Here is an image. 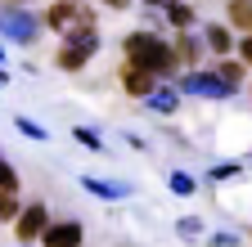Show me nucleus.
I'll list each match as a JSON object with an SVG mask.
<instances>
[{
	"label": "nucleus",
	"instance_id": "obj_1",
	"mask_svg": "<svg viewBox=\"0 0 252 247\" xmlns=\"http://www.w3.org/2000/svg\"><path fill=\"white\" fill-rule=\"evenodd\" d=\"M126 58H131L135 68L153 72V77H167L176 68V50L167 41H158L153 32H131V36H126Z\"/></svg>",
	"mask_w": 252,
	"mask_h": 247
},
{
	"label": "nucleus",
	"instance_id": "obj_2",
	"mask_svg": "<svg viewBox=\"0 0 252 247\" xmlns=\"http://www.w3.org/2000/svg\"><path fill=\"white\" fill-rule=\"evenodd\" d=\"M36 32H41L36 14H27L18 5H0V36H9L14 45H27V41H36Z\"/></svg>",
	"mask_w": 252,
	"mask_h": 247
},
{
	"label": "nucleus",
	"instance_id": "obj_3",
	"mask_svg": "<svg viewBox=\"0 0 252 247\" xmlns=\"http://www.w3.org/2000/svg\"><path fill=\"white\" fill-rule=\"evenodd\" d=\"M45 23L54 27V32H81V27H94V18H90V9L86 5H72V0H59V5H50V14H45Z\"/></svg>",
	"mask_w": 252,
	"mask_h": 247
},
{
	"label": "nucleus",
	"instance_id": "obj_4",
	"mask_svg": "<svg viewBox=\"0 0 252 247\" xmlns=\"http://www.w3.org/2000/svg\"><path fill=\"white\" fill-rule=\"evenodd\" d=\"M99 50V36H94V27H81V32H68V45H63V54H59V68H68V72H77L86 58Z\"/></svg>",
	"mask_w": 252,
	"mask_h": 247
},
{
	"label": "nucleus",
	"instance_id": "obj_5",
	"mask_svg": "<svg viewBox=\"0 0 252 247\" xmlns=\"http://www.w3.org/2000/svg\"><path fill=\"white\" fill-rule=\"evenodd\" d=\"M180 90H189V95H207V99H225L230 95V85L220 81L216 72H189V77H180Z\"/></svg>",
	"mask_w": 252,
	"mask_h": 247
},
{
	"label": "nucleus",
	"instance_id": "obj_6",
	"mask_svg": "<svg viewBox=\"0 0 252 247\" xmlns=\"http://www.w3.org/2000/svg\"><path fill=\"white\" fill-rule=\"evenodd\" d=\"M41 238H45V247H81V225L77 220H59V225H45L41 229Z\"/></svg>",
	"mask_w": 252,
	"mask_h": 247
},
{
	"label": "nucleus",
	"instance_id": "obj_7",
	"mask_svg": "<svg viewBox=\"0 0 252 247\" xmlns=\"http://www.w3.org/2000/svg\"><path fill=\"white\" fill-rule=\"evenodd\" d=\"M41 229H45V207H41V202L23 207V211H18V238H23V243H32Z\"/></svg>",
	"mask_w": 252,
	"mask_h": 247
},
{
	"label": "nucleus",
	"instance_id": "obj_8",
	"mask_svg": "<svg viewBox=\"0 0 252 247\" xmlns=\"http://www.w3.org/2000/svg\"><path fill=\"white\" fill-rule=\"evenodd\" d=\"M81 189L94 193V198H131V184H113V180H99V175H81Z\"/></svg>",
	"mask_w": 252,
	"mask_h": 247
},
{
	"label": "nucleus",
	"instance_id": "obj_9",
	"mask_svg": "<svg viewBox=\"0 0 252 247\" xmlns=\"http://www.w3.org/2000/svg\"><path fill=\"white\" fill-rule=\"evenodd\" d=\"M122 85H126V95H135V99H144L149 95V90H153V72H144V68H126L122 72Z\"/></svg>",
	"mask_w": 252,
	"mask_h": 247
},
{
	"label": "nucleus",
	"instance_id": "obj_10",
	"mask_svg": "<svg viewBox=\"0 0 252 247\" xmlns=\"http://www.w3.org/2000/svg\"><path fill=\"white\" fill-rule=\"evenodd\" d=\"M144 99H149V108H153V112H176V90H158V85H153Z\"/></svg>",
	"mask_w": 252,
	"mask_h": 247
},
{
	"label": "nucleus",
	"instance_id": "obj_11",
	"mask_svg": "<svg viewBox=\"0 0 252 247\" xmlns=\"http://www.w3.org/2000/svg\"><path fill=\"white\" fill-rule=\"evenodd\" d=\"M203 41H207V50H216V54H225V50L234 45V41H230V32H225V27H216V23L203 32Z\"/></svg>",
	"mask_w": 252,
	"mask_h": 247
},
{
	"label": "nucleus",
	"instance_id": "obj_12",
	"mask_svg": "<svg viewBox=\"0 0 252 247\" xmlns=\"http://www.w3.org/2000/svg\"><path fill=\"white\" fill-rule=\"evenodd\" d=\"M230 18H234V27L252 32V0H230Z\"/></svg>",
	"mask_w": 252,
	"mask_h": 247
},
{
	"label": "nucleus",
	"instance_id": "obj_13",
	"mask_svg": "<svg viewBox=\"0 0 252 247\" xmlns=\"http://www.w3.org/2000/svg\"><path fill=\"white\" fill-rule=\"evenodd\" d=\"M167 18H171L176 27H189V23H194V9L180 5V0H167Z\"/></svg>",
	"mask_w": 252,
	"mask_h": 247
},
{
	"label": "nucleus",
	"instance_id": "obj_14",
	"mask_svg": "<svg viewBox=\"0 0 252 247\" xmlns=\"http://www.w3.org/2000/svg\"><path fill=\"white\" fill-rule=\"evenodd\" d=\"M0 193H18V171L0 158Z\"/></svg>",
	"mask_w": 252,
	"mask_h": 247
},
{
	"label": "nucleus",
	"instance_id": "obj_15",
	"mask_svg": "<svg viewBox=\"0 0 252 247\" xmlns=\"http://www.w3.org/2000/svg\"><path fill=\"white\" fill-rule=\"evenodd\" d=\"M167 184H171V193H180V198L198 189V184H194V175H185V171H171V180H167Z\"/></svg>",
	"mask_w": 252,
	"mask_h": 247
},
{
	"label": "nucleus",
	"instance_id": "obj_16",
	"mask_svg": "<svg viewBox=\"0 0 252 247\" xmlns=\"http://www.w3.org/2000/svg\"><path fill=\"white\" fill-rule=\"evenodd\" d=\"M216 77H220V81H225V85L234 90V85L243 81V68H239V63H220V68H216Z\"/></svg>",
	"mask_w": 252,
	"mask_h": 247
},
{
	"label": "nucleus",
	"instance_id": "obj_17",
	"mask_svg": "<svg viewBox=\"0 0 252 247\" xmlns=\"http://www.w3.org/2000/svg\"><path fill=\"white\" fill-rule=\"evenodd\" d=\"M72 135H77V144H86L90 153H104V144H99V135H94V131H86V126H77Z\"/></svg>",
	"mask_w": 252,
	"mask_h": 247
},
{
	"label": "nucleus",
	"instance_id": "obj_18",
	"mask_svg": "<svg viewBox=\"0 0 252 247\" xmlns=\"http://www.w3.org/2000/svg\"><path fill=\"white\" fill-rule=\"evenodd\" d=\"M18 216V202H14V193H0V220H14Z\"/></svg>",
	"mask_w": 252,
	"mask_h": 247
},
{
	"label": "nucleus",
	"instance_id": "obj_19",
	"mask_svg": "<svg viewBox=\"0 0 252 247\" xmlns=\"http://www.w3.org/2000/svg\"><path fill=\"white\" fill-rule=\"evenodd\" d=\"M14 126H18L23 135H32V139H45V131L36 126V121H27V117H18V121H14Z\"/></svg>",
	"mask_w": 252,
	"mask_h": 247
},
{
	"label": "nucleus",
	"instance_id": "obj_20",
	"mask_svg": "<svg viewBox=\"0 0 252 247\" xmlns=\"http://www.w3.org/2000/svg\"><path fill=\"white\" fill-rule=\"evenodd\" d=\"M194 54H198V45L189 41V36H180V45H176V58H185V63H189V58H194Z\"/></svg>",
	"mask_w": 252,
	"mask_h": 247
},
{
	"label": "nucleus",
	"instance_id": "obj_21",
	"mask_svg": "<svg viewBox=\"0 0 252 247\" xmlns=\"http://www.w3.org/2000/svg\"><path fill=\"white\" fill-rule=\"evenodd\" d=\"M239 54H243V63H252V32H248V36L239 41Z\"/></svg>",
	"mask_w": 252,
	"mask_h": 247
},
{
	"label": "nucleus",
	"instance_id": "obj_22",
	"mask_svg": "<svg viewBox=\"0 0 252 247\" xmlns=\"http://www.w3.org/2000/svg\"><path fill=\"white\" fill-rule=\"evenodd\" d=\"M230 175H239V166H216L212 171V180H230Z\"/></svg>",
	"mask_w": 252,
	"mask_h": 247
},
{
	"label": "nucleus",
	"instance_id": "obj_23",
	"mask_svg": "<svg viewBox=\"0 0 252 247\" xmlns=\"http://www.w3.org/2000/svg\"><path fill=\"white\" fill-rule=\"evenodd\" d=\"M144 5H167V0H144Z\"/></svg>",
	"mask_w": 252,
	"mask_h": 247
},
{
	"label": "nucleus",
	"instance_id": "obj_24",
	"mask_svg": "<svg viewBox=\"0 0 252 247\" xmlns=\"http://www.w3.org/2000/svg\"><path fill=\"white\" fill-rule=\"evenodd\" d=\"M5 81H9V77H5V68H0V85H5Z\"/></svg>",
	"mask_w": 252,
	"mask_h": 247
},
{
	"label": "nucleus",
	"instance_id": "obj_25",
	"mask_svg": "<svg viewBox=\"0 0 252 247\" xmlns=\"http://www.w3.org/2000/svg\"><path fill=\"white\" fill-rule=\"evenodd\" d=\"M0 58H5V50H0Z\"/></svg>",
	"mask_w": 252,
	"mask_h": 247
}]
</instances>
